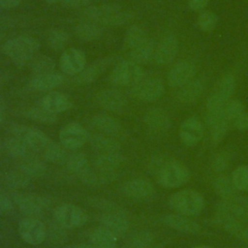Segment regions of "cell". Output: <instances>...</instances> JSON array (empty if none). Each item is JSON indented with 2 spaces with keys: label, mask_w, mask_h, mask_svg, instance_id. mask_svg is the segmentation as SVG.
<instances>
[{
  "label": "cell",
  "mask_w": 248,
  "mask_h": 248,
  "mask_svg": "<svg viewBox=\"0 0 248 248\" xmlns=\"http://www.w3.org/2000/svg\"><path fill=\"white\" fill-rule=\"evenodd\" d=\"M83 20L96 23L100 26H121L134 18V14L117 4H102L88 6L81 12Z\"/></svg>",
  "instance_id": "cell-1"
},
{
  "label": "cell",
  "mask_w": 248,
  "mask_h": 248,
  "mask_svg": "<svg viewBox=\"0 0 248 248\" xmlns=\"http://www.w3.org/2000/svg\"><path fill=\"white\" fill-rule=\"evenodd\" d=\"M40 47V42L30 35H18L4 42L2 52L17 67L30 65Z\"/></svg>",
  "instance_id": "cell-2"
},
{
  "label": "cell",
  "mask_w": 248,
  "mask_h": 248,
  "mask_svg": "<svg viewBox=\"0 0 248 248\" xmlns=\"http://www.w3.org/2000/svg\"><path fill=\"white\" fill-rule=\"evenodd\" d=\"M159 184L165 188H176L185 184L190 178L189 170L174 160H164L156 170Z\"/></svg>",
  "instance_id": "cell-3"
},
{
  "label": "cell",
  "mask_w": 248,
  "mask_h": 248,
  "mask_svg": "<svg viewBox=\"0 0 248 248\" xmlns=\"http://www.w3.org/2000/svg\"><path fill=\"white\" fill-rule=\"evenodd\" d=\"M170 205L182 215L194 216L202 210L204 200L199 192L187 189L174 193L170 199Z\"/></svg>",
  "instance_id": "cell-4"
},
{
  "label": "cell",
  "mask_w": 248,
  "mask_h": 248,
  "mask_svg": "<svg viewBox=\"0 0 248 248\" xmlns=\"http://www.w3.org/2000/svg\"><path fill=\"white\" fill-rule=\"evenodd\" d=\"M141 66L132 60L117 63L109 74V81L115 86H134L143 78Z\"/></svg>",
  "instance_id": "cell-5"
},
{
  "label": "cell",
  "mask_w": 248,
  "mask_h": 248,
  "mask_svg": "<svg viewBox=\"0 0 248 248\" xmlns=\"http://www.w3.org/2000/svg\"><path fill=\"white\" fill-rule=\"evenodd\" d=\"M13 200L15 205L27 217H38L50 205L47 198L32 193H16L13 196Z\"/></svg>",
  "instance_id": "cell-6"
},
{
  "label": "cell",
  "mask_w": 248,
  "mask_h": 248,
  "mask_svg": "<svg viewBox=\"0 0 248 248\" xmlns=\"http://www.w3.org/2000/svg\"><path fill=\"white\" fill-rule=\"evenodd\" d=\"M10 133L24 142H26L32 150L43 152V150L50 142V139L40 129L23 124H14L10 127Z\"/></svg>",
  "instance_id": "cell-7"
},
{
  "label": "cell",
  "mask_w": 248,
  "mask_h": 248,
  "mask_svg": "<svg viewBox=\"0 0 248 248\" xmlns=\"http://www.w3.org/2000/svg\"><path fill=\"white\" fill-rule=\"evenodd\" d=\"M55 222L66 229H77L82 227L87 222L86 212L78 205L64 203L53 209Z\"/></svg>",
  "instance_id": "cell-8"
},
{
  "label": "cell",
  "mask_w": 248,
  "mask_h": 248,
  "mask_svg": "<svg viewBox=\"0 0 248 248\" xmlns=\"http://www.w3.org/2000/svg\"><path fill=\"white\" fill-rule=\"evenodd\" d=\"M165 92V85L159 78H142L137 84L132 86L130 95L140 102H153L163 96Z\"/></svg>",
  "instance_id": "cell-9"
},
{
  "label": "cell",
  "mask_w": 248,
  "mask_h": 248,
  "mask_svg": "<svg viewBox=\"0 0 248 248\" xmlns=\"http://www.w3.org/2000/svg\"><path fill=\"white\" fill-rule=\"evenodd\" d=\"M18 234L30 245L41 244L46 238V226L38 217H25L18 223Z\"/></svg>",
  "instance_id": "cell-10"
},
{
  "label": "cell",
  "mask_w": 248,
  "mask_h": 248,
  "mask_svg": "<svg viewBox=\"0 0 248 248\" xmlns=\"http://www.w3.org/2000/svg\"><path fill=\"white\" fill-rule=\"evenodd\" d=\"M129 217L126 211L115 206L102 214L100 226L114 235L117 239L125 234L129 229Z\"/></svg>",
  "instance_id": "cell-11"
},
{
  "label": "cell",
  "mask_w": 248,
  "mask_h": 248,
  "mask_svg": "<svg viewBox=\"0 0 248 248\" xmlns=\"http://www.w3.org/2000/svg\"><path fill=\"white\" fill-rule=\"evenodd\" d=\"M95 101L99 107L105 110L121 113L128 108V100L124 93L116 88H105L100 90L96 96Z\"/></svg>",
  "instance_id": "cell-12"
},
{
  "label": "cell",
  "mask_w": 248,
  "mask_h": 248,
  "mask_svg": "<svg viewBox=\"0 0 248 248\" xmlns=\"http://www.w3.org/2000/svg\"><path fill=\"white\" fill-rule=\"evenodd\" d=\"M215 220L230 234L248 243V225L227 212L221 205H216Z\"/></svg>",
  "instance_id": "cell-13"
},
{
  "label": "cell",
  "mask_w": 248,
  "mask_h": 248,
  "mask_svg": "<svg viewBox=\"0 0 248 248\" xmlns=\"http://www.w3.org/2000/svg\"><path fill=\"white\" fill-rule=\"evenodd\" d=\"M87 130L77 122L65 125L59 132L60 143L67 149H78L89 140Z\"/></svg>",
  "instance_id": "cell-14"
},
{
  "label": "cell",
  "mask_w": 248,
  "mask_h": 248,
  "mask_svg": "<svg viewBox=\"0 0 248 248\" xmlns=\"http://www.w3.org/2000/svg\"><path fill=\"white\" fill-rule=\"evenodd\" d=\"M196 75V67L188 60H180L173 64L167 74L168 84L179 88L192 80Z\"/></svg>",
  "instance_id": "cell-15"
},
{
  "label": "cell",
  "mask_w": 248,
  "mask_h": 248,
  "mask_svg": "<svg viewBox=\"0 0 248 248\" xmlns=\"http://www.w3.org/2000/svg\"><path fill=\"white\" fill-rule=\"evenodd\" d=\"M86 64L85 54L78 48L70 47L63 51L59 59V67L68 76H77Z\"/></svg>",
  "instance_id": "cell-16"
},
{
  "label": "cell",
  "mask_w": 248,
  "mask_h": 248,
  "mask_svg": "<svg viewBox=\"0 0 248 248\" xmlns=\"http://www.w3.org/2000/svg\"><path fill=\"white\" fill-rule=\"evenodd\" d=\"M112 62V57H106L91 63L75 77V78L73 79V83L77 85H85L95 81L110 67Z\"/></svg>",
  "instance_id": "cell-17"
},
{
  "label": "cell",
  "mask_w": 248,
  "mask_h": 248,
  "mask_svg": "<svg viewBox=\"0 0 248 248\" xmlns=\"http://www.w3.org/2000/svg\"><path fill=\"white\" fill-rule=\"evenodd\" d=\"M122 192L126 197L132 200L144 201L154 195V187L145 179L134 178L126 181L122 185Z\"/></svg>",
  "instance_id": "cell-18"
},
{
  "label": "cell",
  "mask_w": 248,
  "mask_h": 248,
  "mask_svg": "<svg viewBox=\"0 0 248 248\" xmlns=\"http://www.w3.org/2000/svg\"><path fill=\"white\" fill-rule=\"evenodd\" d=\"M203 136V127L197 117H189L185 119L179 128V138L187 146L197 144Z\"/></svg>",
  "instance_id": "cell-19"
},
{
  "label": "cell",
  "mask_w": 248,
  "mask_h": 248,
  "mask_svg": "<svg viewBox=\"0 0 248 248\" xmlns=\"http://www.w3.org/2000/svg\"><path fill=\"white\" fill-rule=\"evenodd\" d=\"M178 45L173 35L165 37L155 48L154 61L158 65H167L171 63L176 57Z\"/></svg>",
  "instance_id": "cell-20"
},
{
  "label": "cell",
  "mask_w": 248,
  "mask_h": 248,
  "mask_svg": "<svg viewBox=\"0 0 248 248\" xmlns=\"http://www.w3.org/2000/svg\"><path fill=\"white\" fill-rule=\"evenodd\" d=\"M72 105L70 98L59 91H49L40 101L42 108L54 114L70 109Z\"/></svg>",
  "instance_id": "cell-21"
},
{
  "label": "cell",
  "mask_w": 248,
  "mask_h": 248,
  "mask_svg": "<svg viewBox=\"0 0 248 248\" xmlns=\"http://www.w3.org/2000/svg\"><path fill=\"white\" fill-rule=\"evenodd\" d=\"M91 123L98 131H100V133H104L114 138L120 137L123 134L121 123L116 118L108 114H96L92 117Z\"/></svg>",
  "instance_id": "cell-22"
},
{
  "label": "cell",
  "mask_w": 248,
  "mask_h": 248,
  "mask_svg": "<svg viewBox=\"0 0 248 248\" xmlns=\"http://www.w3.org/2000/svg\"><path fill=\"white\" fill-rule=\"evenodd\" d=\"M227 212H229L234 218L248 223V198L244 196L235 195L230 200L222 201L218 203Z\"/></svg>",
  "instance_id": "cell-23"
},
{
  "label": "cell",
  "mask_w": 248,
  "mask_h": 248,
  "mask_svg": "<svg viewBox=\"0 0 248 248\" xmlns=\"http://www.w3.org/2000/svg\"><path fill=\"white\" fill-rule=\"evenodd\" d=\"M145 125L152 131L164 132L170 127V120L166 110L160 108H151L145 113L143 117Z\"/></svg>",
  "instance_id": "cell-24"
},
{
  "label": "cell",
  "mask_w": 248,
  "mask_h": 248,
  "mask_svg": "<svg viewBox=\"0 0 248 248\" xmlns=\"http://www.w3.org/2000/svg\"><path fill=\"white\" fill-rule=\"evenodd\" d=\"M64 82V78L58 73H48L42 75H34L30 80V87L37 91L49 92L60 86Z\"/></svg>",
  "instance_id": "cell-25"
},
{
  "label": "cell",
  "mask_w": 248,
  "mask_h": 248,
  "mask_svg": "<svg viewBox=\"0 0 248 248\" xmlns=\"http://www.w3.org/2000/svg\"><path fill=\"white\" fill-rule=\"evenodd\" d=\"M227 102L221 96H219L216 92L207 99L205 122L208 127L211 128L223 117H225L224 108Z\"/></svg>",
  "instance_id": "cell-26"
},
{
  "label": "cell",
  "mask_w": 248,
  "mask_h": 248,
  "mask_svg": "<svg viewBox=\"0 0 248 248\" xmlns=\"http://www.w3.org/2000/svg\"><path fill=\"white\" fill-rule=\"evenodd\" d=\"M163 221L170 228L181 232L196 233L200 231V226L197 222L182 214H168Z\"/></svg>",
  "instance_id": "cell-27"
},
{
  "label": "cell",
  "mask_w": 248,
  "mask_h": 248,
  "mask_svg": "<svg viewBox=\"0 0 248 248\" xmlns=\"http://www.w3.org/2000/svg\"><path fill=\"white\" fill-rule=\"evenodd\" d=\"M203 89V80L201 78H194L182 87H180V90L178 92V100L182 104H193L201 98Z\"/></svg>",
  "instance_id": "cell-28"
},
{
  "label": "cell",
  "mask_w": 248,
  "mask_h": 248,
  "mask_svg": "<svg viewBox=\"0 0 248 248\" xmlns=\"http://www.w3.org/2000/svg\"><path fill=\"white\" fill-rule=\"evenodd\" d=\"M89 141L92 147L100 153L107 152H118L121 149V145L118 140L111 136L104 133H96L89 138Z\"/></svg>",
  "instance_id": "cell-29"
},
{
  "label": "cell",
  "mask_w": 248,
  "mask_h": 248,
  "mask_svg": "<svg viewBox=\"0 0 248 248\" xmlns=\"http://www.w3.org/2000/svg\"><path fill=\"white\" fill-rule=\"evenodd\" d=\"M4 148L6 152L15 159L22 160L31 156L32 149L30 146L22 140L15 136H11L6 139L4 141Z\"/></svg>",
  "instance_id": "cell-30"
},
{
  "label": "cell",
  "mask_w": 248,
  "mask_h": 248,
  "mask_svg": "<svg viewBox=\"0 0 248 248\" xmlns=\"http://www.w3.org/2000/svg\"><path fill=\"white\" fill-rule=\"evenodd\" d=\"M88 238L89 242L98 248H116L117 238L101 226L91 230Z\"/></svg>",
  "instance_id": "cell-31"
},
{
  "label": "cell",
  "mask_w": 248,
  "mask_h": 248,
  "mask_svg": "<svg viewBox=\"0 0 248 248\" xmlns=\"http://www.w3.org/2000/svg\"><path fill=\"white\" fill-rule=\"evenodd\" d=\"M155 45L151 39H149L143 45L129 50V57L130 60L141 65L147 64L154 59L155 54Z\"/></svg>",
  "instance_id": "cell-32"
},
{
  "label": "cell",
  "mask_w": 248,
  "mask_h": 248,
  "mask_svg": "<svg viewBox=\"0 0 248 248\" xmlns=\"http://www.w3.org/2000/svg\"><path fill=\"white\" fill-rule=\"evenodd\" d=\"M65 163L68 170L72 174L77 175L78 178H80L91 169L88 158L83 153L80 152L74 153L68 156Z\"/></svg>",
  "instance_id": "cell-33"
},
{
  "label": "cell",
  "mask_w": 248,
  "mask_h": 248,
  "mask_svg": "<svg viewBox=\"0 0 248 248\" xmlns=\"http://www.w3.org/2000/svg\"><path fill=\"white\" fill-rule=\"evenodd\" d=\"M124 156L120 151L100 153L95 159V167L103 170H117L124 164Z\"/></svg>",
  "instance_id": "cell-34"
},
{
  "label": "cell",
  "mask_w": 248,
  "mask_h": 248,
  "mask_svg": "<svg viewBox=\"0 0 248 248\" xmlns=\"http://www.w3.org/2000/svg\"><path fill=\"white\" fill-rule=\"evenodd\" d=\"M75 33L80 40L92 42L98 40L103 35V27L96 23L83 20L75 27Z\"/></svg>",
  "instance_id": "cell-35"
},
{
  "label": "cell",
  "mask_w": 248,
  "mask_h": 248,
  "mask_svg": "<svg viewBox=\"0 0 248 248\" xmlns=\"http://www.w3.org/2000/svg\"><path fill=\"white\" fill-rule=\"evenodd\" d=\"M18 169L30 178H38L43 176L46 171V164L39 158L29 156L20 160Z\"/></svg>",
  "instance_id": "cell-36"
},
{
  "label": "cell",
  "mask_w": 248,
  "mask_h": 248,
  "mask_svg": "<svg viewBox=\"0 0 248 248\" xmlns=\"http://www.w3.org/2000/svg\"><path fill=\"white\" fill-rule=\"evenodd\" d=\"M149 40L146 32L139 25L133 24L130 25L127 28L124 42H125V46L131 50L133 48H136L144 43H146Z\"/></svg>",
  "instance_id": "cell-37"
},
{
  "label": "cell",
  "mask_w": 248,
  "mask_h": 248,
  "mask_svg": "<svg viewBox=\"0 0 248 248\" xmlns=\"http://www.w3.org/2000/svg\"><path fill=\"white\" fill-rule=\"evenodd\" d=\"M42 154L46 161L53 164L65 163L68 158L67 148L64 147L61 143L59 144L53 141L52 140L47 144V146L43 150Z\"/></svg>",
  "instance_id": "cell-38"
},
{
  "label": "cell",
  "mask_w": 248,
  "mask_h": 248,
  "mask_svg": "<svg viewBox=\"0 0 248 248\" xmlns=\"http://www.w3.org/2000/svg\"><path fill=\"white\" fill-rule=\"evenodd\" d=\"M46 41L49 48L53 50H60L64 48L69 41V34L60 28H51L46 34Z\"/></svg>",
  "instance_id": "cell-39"
},
{
  "label": "cell",
  "mask_w": 248,
  "mask_h": 248,
  "mask_svg": "<svg viewBox=\"0 0 248 248\" xmlns=\"http://www.w3.org/2000/svg\"><path fill=\"white\" fill-rule=\"evenodd\" d=\"M214 189L216 194L227 201L237 195V189L235 188L232 178L226 175H219L214 181Z\"/></svg>",
  "instance_id": "cell-40"
},
{
  "label": "cell",
  "mask_w": 248,
  "mask_h": 248,
  "mask_svg": "<svg viewBox=\"0 0 248 248\" xmlns=\"http://www.w3.org/2000/svg\"><path fill=\"white\" fill-rule=\"evenodd\" d=\"M31 178L26 175L23 171H21L19 169L6 171L3 174V181L4 183L15 190L23 189L28 186L30 183Z\"/></svg>",
  "instance_id": "cell-41"
},
{
  "label": "cell",
  "mask_w": 248,
  "mask_h": 248,
  "mask_svg": "<svg viewBox=\"0 0 248 248\" xmlns=\"http://www.w3.org/2000/svg\"><path fill=\"white\" fill-rule=\"evenodd\" d=\"M23 114L30 120L43 124H53L57 120L56 114L45 109L41 106L28 108L25 109Z\"/></svg>",
  "instance_id": "cell-42"
},
{
  "label": "cell",
  "mask_w": 248,
  "mask_h": 248,
  "mask_svg": "<svg viewBox=\"0 0 248 248\" xmlns=\"http://www.w3.org/2000/svg\"><path fill=\"white\" fill-rule=\"evenodd\" d=\"M29 66L34 75L53 73L55 70L54 60L47 55H36Z\"/></svg>",
  "instance_id": "cell-43"
},
{
  "label": "cell",
  "mask_w": 248,
  "mask_h": 248,
  "mask_svg": "<svg viewBox=\"0 0 248 248\" xmlns=\"http://www.w3.org/2000/svg\"><path fill=\"white\" fill-rule=\"evenodd\" d=\"M235 89V78L232 74L224 75L218 83L216 93L228 102L232 96Z\"/></svg>",
  "instance_id": "cell-44"
},
{
  "label": "cell",
  "mask_w": 248,
  "mask_h": 248,
  "mask_svg": "<svg viewBox=\"0 0 248 248\" xmlns=\"http://www.w3.org/2000/svg\"><path fill=\"white\" fill-rule=\"evenodd\" d=\"M197 23L202 31L210 32L216 27L218 23V17L216 14L211 11H202L198 16Z\"/></svg>",
  "instance_id": "cell-45"
},
{
  "label": "cell",
  "mask_w": 248,
  "mask_h": 248,
  "mask_svg": "<svg viewBox=\"0 0 248 248\" xmlns=\"http://www.w3.org/2000/svg\"><path fill=\"white\" fill-rule=\"evenodd\" d=\"M231 178L237 191H248V166L243 165L236 168Z\"/></svg>",
  "instance_id": "cell-46"
},
{
  "label": "cell",
  "mask_w": 248,
  "mask_h": 248,
  "mask_svg": "<svg viewBox=\"0 0 248 248\" xmlns=\"http://www.w3.org/2000/svg\"><path fill=\"white\" fill-rule=\"evenodd\" d=\"M154 240V234L150 231H140L138 233L134 234L130 239L128 246L129 247H139L146 248L152 247L151 244Z\"/></svg>",
  "instance_id": "cell-47"
},
{
  "label": "cell",
  "mask_w": 248,
  "mask_h": 248,
  "mask_svg": "<svg viewBox=\"0 0 248 248\" xmlns=\"http://www.w3.org/2000/svg\"><path fill=\"white\" fill-rule=\"evenodd\" d=\"M243 108V104L239 100L228 101L224 108V115L229 121H234L244 111Z\"/></svg>",
  "instance_id": "cell-48"
},
{
  "label": "cell",
  "mask_w": 248,
  "mask_h": 248,
  "mask_svg": "<svg viewBox=\"0 0 248 248\" xmlns=\"http://www.w3.org/2000/svg\"><path fill=\"white\" fill-rule=\"evenodd\" d=\"M229 122L230 121L226 117H223L211 127V140L213 143L217 144L223 140L229 129Z\"/></svg>",
  "instance_id": "cell-49"
},
{
  "label": "cell",
  "mask_w": 248,
  "mask_h": 248,
  "mask_svg": "<svg viewBox=\"0 0 248 248\" xmlns=\"http://www.w3.org/2000/svg\"><path fill=\"white\" fill-rule=\"evenodd\" d=\"M66 230V228H64L57 222H54L48 228L46 227V237H49V239L55 243L63 242L67 236Z\"/></svg>",
  "instance_id": "cell-50"
},
{
  "label": "cell",
  "mask_w": 248,
  "mask_h": 248,
  "mask_svg": "<svg viewBox=\"0 0 248 248\" xmlns=\"http://www.w3.org/2000/svg\"><path fill=\"white\" fill-rule=\"evenodd\" d=\"M15 202L13 197L7 194L4 190L0 189V214L9 215L14 211Z\"/></svg>",
  "instance_id": "cell-51"
},
{
  "label": "cell",
  "mask_w": 248,
  "mask_h": 248,
  "mask_svg": "<svg viewBox=\"0 0 248 248\" xmlns=\"http://www.w3.org/2000/svg\"><path fill=\"white\" fill-rule=\"evenodd\" d=\"M230 162H231L230 154L225 151L220 152L214 157L212 161V169L217 172L223 171L229 167Z\"/></svg>",
  "instance_id": "cell-52"
},
{
  "label": "cell",
  "mask_w": 248,
  "mask_h": 248,
  "mask_svg": "<svg viewBox=\"0 0 248 248\" xmlns=\"http://www.w3.org/2000/svg\"><path fill=\"white\" fill-rule=\"evenodd\" d=\"M234 127L239 131H245L248 129V112L243 111L236 119L233 121Z\"/></svg>",
  "instance_id": "cell-53"
},
{
  "label": "cell",
  "mask_w": 248,
  "mask_h": 248,
  "mask_svg": "<svg viewBox=\"0 0 248 248\" xmlns=\"http://www.w3.org/2000/svg\"><path fill=\"white\" fill-rule=\"evenodd\" d=\"M93 0H62L61 4L68 8H82L88 7Z\"/></svg>",
  "instance_id": "cell-54"
},
{
  "label": "cell",
  "mask_w": 248,
  "mask_h": 248,
  "mask_svg": "<svg viewBox=\"0 0 248 248\" xmlns=\"http://www.w3.org/2000/svg\"><path fill=\"white\" fill-rule=\"evenodd\" d=\"M209 0H189L188 7L192 11H202L207 6Z\"/></svg>",
  "instance_id": "cell-55"
},
{
  "label": "cell",
  "mask_w": 248,
  "mask_h": 248,
  "mask_svg": "<svg viewBox=\"0 0 248 248\" xmlns=\"http://www.w3.org/2000/svg\"><path fill=\"white\" fill-rule=\"evenodd\" d=\"M21 3V0H0V9H14Z\"/></svg>",
  "instance_id": "cell-56"
},
{
  "label": "cell",
  "mask_w": 248,
  "mask_h": 248,
  "mask_svg": "<svg viewBox=\"0 0 248 248\" xmlns=\"http://www.w3.org/2000/svg\"><path fill=\"white\" fill-rule=\"evenodd\" d=\"M5 120V106L3 101L0 99V124Z\"/></svg>",
  "instance_id": "cell-57"
},
{
  "label": "cell",
  "mask_w": 248,
  "mask_h": 248,
  "mask_svg": "<svg viewBox=\"0 0 248 248\" xmlns=\"http://www.w3.org/2000/svg\"><path fill=\"white\" fill-rule=\"evenodd\" d=\"M75 248H98L96 247L95 245L91 244L90 242L89 243H80V244H78L77 246H75Z\"/></svg>",
  "instance_id": "cell-58"
},
{
  "label": "cell",
  "mask_w": 248,
  "mask_h": 248,
  "mask_svg": "<svg viewBox=\"0 0 248 248\" xmlns=\"http://www.w3.org/2000/svg\"><path fill=\"white\" fill-rule=\"evenodd\" d=\"M44 1L46 3H49V4H57V3L61 4L62 0H44Z\"/></svg>",
  "instance_id": "cell-59"
},
{
  "label": "cell",
  "mask_w": 248,
  "mask_h": 248,
  "mask_svg": "<svg viewBox=\"0 0 248 248\" xmlns=\"http://www.w3.org/2000/svg\"><path fill=\"white\" fill-rule=\"evenodd\" d=\"M194 248H211V247H209L207 245H200V246H196Z\"/></svg>",
  "instance_id": "cell-60"
},
{
  "label": "cell",
  "mask_w": 248,
  "mask_h": 248,
  "mask_svg": "<svg viewBox=\"0 0 248 248\" xmlns=\"http://www.w3.org/2000/svg\"><path fill=\"white\" fill-rule=\"evenodd\" d=\"M3 78H4V74H3V73H2V71L0 70V83L2 82Z\"/></svg>",
  "instance_id": "cell-61"
},
{
  "label": "cell",
  "mask_w": 248,
  "mask_h": 248,
  "mask_svg": "<svg viewBox=\"0 0 248 248\" xmlns=\"http://www.w3.org/2000/svg\"><path fill=\"white\" fill-rule=\"evenodd\" d=\"M3 39H4V34L0 32V43L2 42V40H3Z\"/></svg>",
  "instance_id": "cell-62"
},
{
  "label": "cell",
  "mask_w": 248,
  "mask_h": 248,
  "mask_svg": "<svg viewBox=\"0 0 248 248\" xmlns=\"http://www.w3.org/2000/svg\"><path fill=\"white\" fill-rule=\"evenodd\" d=\"M128 248H139V247H129L128 246ZM146 248H152V247H146Z\"/></svg>",
  "instance_id": "cell-63"
},
{
  "label": "cell",
  "mask_w": 248,
  "mask_h": 248,
  "mask_svg": "<svg viewBox=\"0 0 248 248\" xmlns=\"http://www.w3.org/2000/svg\"><path fill=\"white\" fill-rule=\"evenodd\" d=\"M0 145H1V140H0Z\"/></svg>",
  "instance_id": "cell-64"
}]
</instances>
